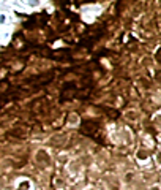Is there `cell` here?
<instances>
[{
    "mask_svg": "<svg viewBox=\"0 0 161 190\" xmlns=\"http://www.w3.org/2000/svg\"><path fill=\"white\" fill-rule=\"evenodd\" d=\"M100 130V124L98 122H93V121H85L81 124V132L84 135H87V136H95L96 132Z\"/></svg>",
    "mask_w": 161,
    "mask_h": 190,
    "instance_id": "1",
    "label": "cell"
},
{
    "mask_svg": "<svg viewBox=\"0 0 161 190\" xmlns=\"http://www.w3.org/2000/svg\"><path fill=\"white\" fill-rule=\"evenodd\" d=\"M78 89H76V83H68L63 89H62V95H60V102L65 100H71V98L76 95Z\"/></svg>",
    "mask_w": 161,
    "mask_h": 190,
    "instance_id": "2",
    "label": "cell"
},
{
    "mask_svg": "<svg viewBox=\"0 0 161 190\" xmlns=\"http://www.w3.org/2000/svg\"><path fill=\"white\" fill-rule=\"evenodd\" d=\"M43 158H44L46 163H49V157H47L46 154H40V155H38V160H43Z\"/></svg>",
    "mask_w": 161,
    "mask_h": 190,
    "instance_id": "3",
    "label": "cell"
},
{
    "mask_svg": "<svg viewBox=\"0 0 161 190\" xmlns=\"http://www.w3.org/2000/svg\"><path fill=\"white\" fill-rule=\"evenodd\" d=\"M137 157H139V158H147V157H148V154H147L145 151H141V152L137 154Z\"/></svg>",
    "mask_w": 161,
    "mask_h": 190,
    "instance_id": "4",
    "label": "cell"
},
{
    "mask_svg": "<svg viewBox=\"0 0 161 190\" xmlns=\"http://www.w3.org/2000/svg\"><path fill=\"white\" fill-rule=\"evenodd\" d=\"M156 60H158V62L161 63V49H159V51L156 52Z\"/></svg>",
    "mask_w": 161,
    "mask_h": 190,
    "instance_id": "5",
    "label": "cell"
},
{
    "mask_svg": "<svg viewBox=\"0 0 161 190\" xmlns=\"http://www.w3.org/2000/svg\"><path fill=\"white\" fill-rule=\"evenodd\" d=\"M158 79L161 81V71H159V73H158Z\"/></svg>",
    "mask_w": 161,
    "mask_h": 190,
    "instance_id": "6",
    "label": "cell"
},
{
    "mask_svg": "<svg viewBox=\"0 0 161 190\" xmlns=\"http://www.w3.org/2000/svg\"><path fill=\"white\" fill-rule=\"evenodd\" d=\"M158 158H159V162H161V154H159V157H158Z\"/></svg>",
    "mask_w": 161,
    "mask_h": 190,
    "instance_id": "7",
    "label": "cell"
},
{
    "mask_svg": "<svg viewBox=\"0 0 161 190\" xmlns=\"http://www.w3.org/2000/svg\"><path fill=\"white\" fill-rule=\"evenodd\" d=\"M152 190H158V188H152Z\"/></svg>",
    "mask_w": 161,
    "mask_h": 190,
    "instance_id": "8",
    "label": "cell"
}]
</instances>
